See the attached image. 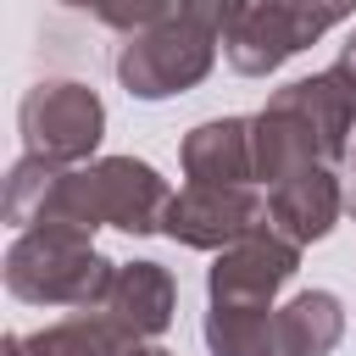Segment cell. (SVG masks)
<instances>
[{"label": "cell", "mask_w": 356, "mask_h": 356, "mask_svg": "<svg viewBox=\"0 0 356 356\" xmlns=\"http://www.w3.org/2000/svg\"><path fill=\"white\" fill-rule=\"evenodd\" d=\"M222 11L228 6H100L95 22L122 33L111 56L117 83L134 100H172L211 72Z\"/></svg>", "instance_id": "cell-1"}, {"label": "cell", "mask_w": 356, "mask_h": 356, "mask_svg": "<svg viewBox=\"0 0 356 356\" xmlns=\"http://www.w3.org/2000/svg\"><path fill=\"white\" fill-rule=\"evenodd\" d=\"M167 206H172V189H167V178L150 161H139V156H100V161H83V167H61L56 172V184L44 189V206H39L33 228L161 234Z\"/></svg>", "instance_id": "cell-2"}, {"label": "cell", "mask_w": 356, "mask_h": 356, "mask_svg": "<svg viewBox=\"0 0 356 356\" xmlns=\"http://www.w3.org/2000/svg\"><path fill=\"white\" fill-rule=\"evenodd\" d=\"M117 278V261H106L89 234L72 228H28L6 250V289L28 306H67L95 312Z\"/></svg>", "instance_id": "cell-3"}, {"label": "cell", "mask_w": 356, "mask_h": 356, "mask_svg": "<svg viewBox=\"0 0 356 356\" xmlns=\"http://www.w3.org/2000/svg\"><path fill=\"white\" fill-rule=\"evenodd\" d=\"M339 22H350V11H339V6H228L222 11V56L234 72L267 78Z\"/></svg>", "instance_id": "cell-4"}, {"label": "cell", "mask_w": 356, "mask_h": 356, "mask_svg": "<svg viewBox=\"0 0 356 356\" xmlns=\"http://www.w3.org/2000/svg\"><path fill=\"white\" fill-rule=\"evenodd\" d=\"M17 128H22V156L56 161V167H83L106 134V106L89 83L78 78H44L22 95L17 106Z\"/></svg>", "instance_id": "cell-5"}, {"label": "cell", "mask_w": 356, "mask_h": 356, "mask_svg": "<svg viewBox=\"0 0 356 356\" xmlns=\"http://www.w3.org/2000/svg\"><path fill=\"white\" fill-rule=\"evenodd\" d=\"M273 217H267V195L256 184L245 189H206V184H184L167 206V222L161 234L189 245V250H234L256 234H267Z\"/></svg>", "instance_id": "cell-6"}, {"label": "cell", "mask_w": 356, "mask_h": 356, "mask_svg": "<svg viewBox=\"0 0 356 356\" xmlns=\"http://www.w3.org/2000/svg\"><path fill=\"white\" fill-rule=\"evenodd\" d=\"M300 267V245H289L284 234H256L234 250H222L206 273V300L228 306V312H278V289L295 278Z\"/></svg>", "instance_id": "cell-7"}, {"label": "cell", "mask_w": 356, "mask_h": 356, "mask_svg": "<svg viewBox=\"0 0 356 356\" xmlns=\"http://www.w3.org/2000/svg\"><path fill=\"white\" fill-rule=\"evenodd\" d=\"M267 195V217L273 234H284L289 245H312L328 239L334 222L345 217V189H339V167H300L289 178H278Z\"/></svg>", "instance_id": "cell-8"}, {"label": "cell", "mask_w": 356, "mask_h": 356, "mask_svg": "<svg viewBox=\"0 0 356 356\" xmlns=\"http://www.w3.org/2000/svg\"><path fill=\"white\" fill-rule=\"evenodd\" d=\"M172 306H178V289H172V273L161 261H117V278L95 312L111 317L134 345H150L172 323Z\"/></svg>", "instance_id": "cell-9"}, {"label": "cell", "mask_w": 356, "mask_h": 356, "mask_svg": "<svg viewBox=\"0 0 356 356\" xmlns=\"http://www.w3.org/2000/svg\"><path fill=\"white\" fill-rule=\"evenodd\" d=\"M184 178L206 189H245L256 184V156H250V117H211L184 134Z\"/></svg>", "instance_id": "cell-10"}, {"label": "cell", "mask_w": 356, "mask_h": 356, "mask_svg": "<svg viewBox=\"0 0 356 356\" xmlns=\"http://www.w3.org/2000/svg\"><path fill=\"white\" fill-rule=\"evenodd\" d=\"M128 334L100 312H72L39 334H6V356H128Z\"/></svg>", "instance_id": "cell-11"}, {"label": "cell", "mask_w": 356, "mask_h": 356, "mask_svg": "<svg viewBox=\"0 0 356 356\" xmlns=\"http://www.w3.org/2000/svg\"><path fill=\"white\" fill-rule=\"evenodd\" d=\"M273 328H278V350L284 356H328L345 339V306L328 289H300L295 300L278 306Z\"/></svg>", "instance_id": "cell-12"}, {"label": "cell", "mask_w": 356, "mask_h": 356, "mask_svg": "<svg viewBox=\"0 0 356 356\" xmlns=\"http://www.w3.org/2000/svg\"><path fill=\"white\" fill-rule=\"evenodd\" d=\"M56 161H39V156H22L11 172H6V222H17L22 234L33 228L39 206H44V189L56 184Z\"/></svg>", "instance_id": "cell-13"}, {"label": "cell", "mask_w": 356, "mask_h": 356, "mask_svg": "<svg viewBox=\"0 0 356 356\" xmlns=\"http://www.w3.org/2000/svg\"><path fill=\"white\" fill-rule=\"evenodd\" d=\"M339 67H345V72H350V78H356V33H350V39H345V50H339Z\"/></svg>", "instance_id": "cell-14"}, {"label": "cell", "mask_w": 356, "mask_h": 356, "mask_svg": "<svg viewBox=\"0 0 356 356\" xmlns=\"http://www.w3.org/2000/svg\"><path fill=\"white\" fill-rule=\"evenodd\" d=\"M128 356H172V350H161V345H128Z\"/></svg>", "instance_id": "cell-15"}, {"label": "cell", "mask_w": 356, "mask_h": 356, "mask_svg": "<svg viewBox=\"0 0 356 356\" xmlns=\"http://www.w3.org/2000/svg\"><path fill=\"white\" fill-rule=\"evenodd\" d=\"M350 178H356V145H350ZM350 200H356V195H350Z\"/></svg>", "instance_id": "cell-16"}]
</instances>
